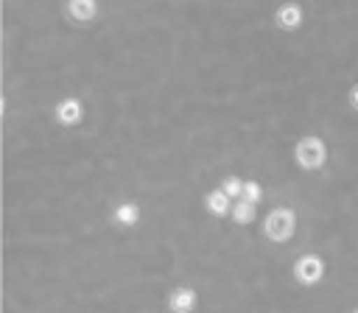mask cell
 Returning <instances> with one entry per match:
<instances>
[{
	"instance_id": "obj_1",
	"label": "cell",
	"mask_w": 358,
	"mask_h": 313,
	"mask_svg": "<svg viewBox=\"0 0 358 313\" xmlns=\"http://www.w3.org/2000/svg\"><path fill=\"white\" fill-rule=\"evenodd\" d=\"M294 232H296V212H294L291 207H277V210H271V212L266 215V221H263V235H266L268 240H274V243L291 240Z\"/></svg>"
},
{
	"instance_id": "obj_2",
	"label": "cell",
	"mask_w": 358,
	"mask_h": 313,
	"mask_svg": "<svg viewBox=\"0 0 358 313\" xmlns=\"http://www.w3.org/2000/svg\"><path fill=\"white\" fill-rule=\"evenodd\" d=\"M294 159L302 170H319L327 162V145L322 143V137L308 134L294 145Z\"/></svg>"
},
{
	"instance_id": "obj_3",
	"label": "cell",
	"mask_w": 358,
	"mask_h": 313,
	"mask_svg": "<svg viewBox=\"0 0 358 313\" xmlns=\"http://www.w3.org/2000/svg\"><path fill=\"white\" fill-rule=\"evenodd\" d=\"M294 279L299 285H308V288L310 285H319L324 279V260L319 254H313V252L296 257V263H294Z\"/></svg>"
},
{
	"instance_id": "obj_4",
	"label": "cell",
	"mask_w": 358,
	"mask_h": 313,
	"mask_svg": "<svg viewBox=\"0 0 358 313\" xmlns=\"http://www.w3.org/2000/svg\"><path fill=\"white\" fill-rule=\"evenodd\" d=\"M56 120L62 123V126H76V123H81V117H84V106H81V101L78 98H64V101H59L56 103Z\"/></svg>"
},
{
	"instance_id": "obj_5",
	"label": "cell",
	"mask_w": 358,
	"mask_h": 313,
	"mask_svg": "<svg viewBox=\"0 0 358 313\" xmlns=\"http://www.w3.org/2000/svg\"><path fill=\"white\" fill-rule=\"evenodd\" d=\"M274 22L280 31H296L302 25V8L296 3H282L274 14Z\"/></svg>"
},
{
	"instance_id": "obj_6",
	"label": "cell",
	"mask_w": 358,
	"mask_h": 313,
	"mask_svg": "<svg viewBox=\"0 0 358 313\" xmlns=\"http://www.w3.org/2000/svg\"><path fill=\"white\" fill-rule=\"evenodd\" d=\"M196 307V291L193 288H173L168 293V310L171 313H190Z\"/></svg>"
},
{
	"instance_id": "obj_7",
	"label": "cell",
	"mask_w": 358,
	"mask_h": 313,
	"mask_svg": "<svg viewBox=\"0 0 358 313\" xmlns=\"http://www.w3.org/2000/svg\"><path fill=\"white\" fill-rule=\"evenodd\" d=\"M98 14V0H67V17L73 22H90Z\"/></svg>"
},
{
	"instance_id": "obj_8",
	"label": "cell",
	"mask_w": 358,
	"mask_h": 313,
	"mask_svg": "<svg viewBox=\"0 0 358 313\" xmlns=\"http://www.w3.org/2000/svg\"><path fill=\"white\" fill-rule=\"evenodd\" d=\"M204 207H207V212H210V215L224 218V215L232 210V198L218 187V190H210V193L204 196Z\"/></svg>"
},
{
	"instance_id": "obj_9",
	"label": "cell",
	"mask_w": 358,
	"mask_h": 313,
	"mask_svg": "<svg viewBox=\"0 0 358 313\" xmlns=\"http://www.w3.org/2000/svg\"><path fill=\"white\" fill-rule=\"evenodd\" d=\"M112 221H115L117 226H134V224L140 221V207H137L134 201H123V204L115 207Z\"/></svg>"
},
{
	"instance_id": "obj_10",
	"label": "cell",
	"mask_w": 358,
	"mask_h": 313,
	"mask_svg": "<svg viewBox=\"0 0 358 313\" xmlns=\"http://www.w3.org/2000/svg\"><path fill=\"white\" fill-rule=\"evenodd\" d=\"M255 207H257V204H252V201H246V198H238V201L232 204V210H229V212H232V221L241 224V226H243V224H252V221H255Z\"/></svg>"
},
{
	"instance_id": "obj_11",
	"label": "cell",
	"mask_w": 358,
	"mask_h": 313,
	"mask_svg": "<svg viewBox=\"0 0 358 313\" xmlns=\"http://www.w3.org/2000/svg\"><path fill=\"white\" fill-rule=\"evenodd\" d=\"M221 190H224L229 198H241V190H243V179H238V176H227V179L221 182Z\"/></svg>"
},
{
	"instance_id": "obj_12",
	"label": "cell",
	"mask_w": 358,
	"mask_h": 313,
	"mask_svg": "<svg viewBox=\"0 0 358 313\" xmlns=\"http://www.w3.org/2000/svg\"><path fill=\"white\" fill-rule=\"evenodd\" d=\"M241 198H246V201H252V204H257L260 198H263V187L257 184V182H243V190H241Z\"/></svg>"
},
{
	"instance_id": "obj_13",
	"label": "cell",
	"mask_w": 358,
	"mask_h": 313,
	"mask_svg": "<svg viewBox=\"0 0 358 313\" xmlns=\"http://www.w3.org/2000/svg\"><path fill=\"white\" fill-rule=\"evenodd\" d=\"M347 98H350V106H352V109H358V84H352V87H350Z\"/></svg>"
},
{
	"instance_id": "obj_14",
	"label": "cell",
	"mask_w": 358,
	"mask_h": 313,
	"mask_svg": "<svg viewBox=\"0 0 358 313\" xmlns=\"http://www.w3.org/2000/svg\"><path fill=\"white\" fill-rule=\"evenodd\" d=\"M352 313H358V307H355V310H352Z\"/></svg>"
}]
</instances>
